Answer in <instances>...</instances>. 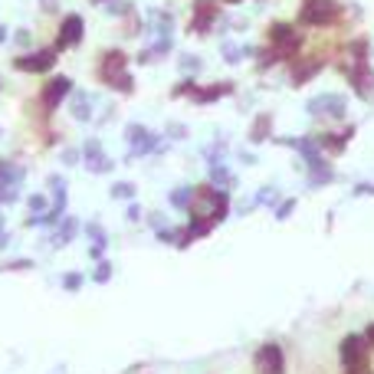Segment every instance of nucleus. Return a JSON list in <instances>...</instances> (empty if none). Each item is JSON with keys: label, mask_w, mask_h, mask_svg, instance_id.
I'll return each mask as SVG.
<instances>
[{"label": "nucleus", "mask_w": 374, "mask_h": 374, "mask_svg": "<svg viewBox=\"0 0 374 374\" xmlns=\"http://www.w3.org/2000/svg\"><path fill=\"white\" fill-rule=\"evenodd\" d=\"M96 75H99L102 86L112 89V92H122V96H132V92H135V75L128 73V56H125V50H118V46L99 53Z\"/></svg>", "instance_id": "f257e3e1"}, {"label": "nucleus", "mask_w": 374, "mask_h": 374, "mask_svg": "<svg viewBox=\"0 0 374 374\" xmlns=\"http://www.w3.org/2000/svg\"><path fill=\"white\" fill-rule=\"evenodd\" d=\"M302 46H305V39H302V33L292 24H283V20L269 24V30H266V50L276 56V62L296 60L302 53Z\"/></svg>", "instance_id": "f03ea898"}, {"label": "nucleus", "mask_w": 374, "mask_h": 374, "mask_svg": "<svg viewBox=\"0 0 374 374\" xmlns=\"http://www.w3.org/2000/svg\"><path fill=\"white\" fill-rule=\"evenodd\" d=\"M305 112L315 118V122H341L348 115V99L338 96V92H322L315 99L305 102Z\"/></svg>", "instance_id": "7ed1b4c3"}, {"label": "nucleus", "mask_w": 374, "mask_h": 374, "mask_svg": "<svg viewBox=\"0 0 374 374\" xmlns=\"http://www.w3.org/2000/svg\"><path fill=\"white\" fill-rule=\"evenodd\" d=\"M341 20V7L335 0H302L299 24L302 26H332Z\"/></svg>", "instance_id": "20e7f679"}, {"label": "nucleus", "mask_w": 374, "mask_h": 374, "mask_svg": "<svg viewBox=\"0 0 374 374\" xmlns=\"http://www.w3.org/2000/svg\"><path fill=\"white\" fill-rule=\"evenodd\" d=\"M125 141L132 145V158H148V154H161L168 145H161V138L141 122H132L125 128Z\"/></svg>", "instance_id": "39448f33"}, {"label": "nucleus", "mask_w": 374, "mask_h": 374, "mask_svg": "<svg viewBox=\"0 0 374 374\" xmlns=\"http://www.w3.org/2000/svg\"><path fill=\"white\" fill-rule=\"evenodd\" d=\"M82 39H86V20H82L79 13H66V17H62V24H60V30H56V46H53V50H56V53L75 50Z\"/></svg>", "instance_id": "423d86ee"}, {"label": "nucleus", "mask_w": 374, "mask_h": 374, "mask_svg": "<svg viewBox=\"0 0 374 374\" xmlns=\"http://www.w3.org/2000/svg\"><path fill=\"white\" fill-rule=\"evenodd\" d=\"M368 351H371V345H368V338H364V335H345V338H341V348H338V355H341L345 371L368 368Z\"/></svg>", "instance_id": "0eeeda50"}, {"label": "nucleus", "mask_w": 374, "mask_h": 374, "mask_svg": "<svg viewBox=\"0 0 374 374\" xmlns=\"http://www.w3.org/2000/svg\"><path fill=\"white\" fill-rule=\"evenodd\" d=\"M73 79L69 75H53L46 86L39 89V105H43V112L50 115V112H56L62 102L69 99V92H73Z\"/></svg>", "instance_id": "6e6552de"}, {"label": "nucleus", "mask_w": 374, "mask_h": 374, "mask_svg": "<svg viewBox=\"0 0 374 374\" xmlns=\"http://www.w3.org/2000/svg\"><path fill=\"white\" fill-rule=\"evenodd\" d=\"M348 82L355 89V96L364 102H374V69L368 60H351L348 62Z\"/></svg>", "instance_id": "1a4fd4ad"}, {"label": "nucleus", "mask_w": 374, "mask_h": 374, "mask_svg": "<svg viewBox=\"0 0 374 374\" xmlns=\"http://www.w3.org/2000/svg\"><path fill=\"white\" fill-rule=\"evenodd\" d=\"M253 364H256V374H286V355L276 341L260 345L253 355Z\"/></svg>", "instance_id": "9d476101"}, {"label": "nucleus", "mask_w": 374, "mask_h": 374, "mask_svg": "<svg viewBox=\"0 0 374 374\" xmlns=\"http://www.w3.org/2000/svg\"><path fill=\"white\" fill-rule=\"evenodd\" d=\"M217 17H220V7L213 3V0H194V17H190V24H187V33H211L213 24H217Z\"/></svg>", "instance_id": "9b49d317"}, {"label": "nucleus", "mask_w": 374, "mask_h": 374, "mask_svg": "<svg viewBox=\"0 0 374 374\" xmlns=\"http://www.w3.org/2000/svg\"><path fill=\"white\" fill-rule=\"evenodd\" d=\"M53 66H56V50H37V53H26V56H17L13 60V69L30 73V75L50 73Z\"/></svg>", "instance_id": "f8f14e48"}, {"label": "nucleus", "mask_w": 374, "mask_h": 374, "mask_svg": "<svg viewBox=\"0 0 374 374\" xmlns=\"http://www.w3.org/2000/svg\"><path fill=\"white\" fill-rule=\"evenodd\" d=\"M82 161H86V168L92 171V175H109L115 168V161L102 151V141L99 138H89V141H82Z\"/></svg>", "instance_id": "ddd939ff"}, {"label": "nucleus", "mask_w": 374, "mask_h": 374, "mask_svg": "<svg viewBox=\"0 0 374 374\" xmlns=\"http://www.w3.org/2000/svg\"><path fill=\"white\" fill-rule=\"evenodd\" d=\"M233 82H213V86H207V89H194L187 99L194 102V105H211V102H220L224 96H230L233 92Z\"/></svg>", "instance_id": "4468645a"}, {"label": "nucleus", "mask_w": 374, "mask_h": 374, "mask_svg": "<svg viewBox=\"0 0 374 374\" xmlns=\"http://www.w3.org/2000/svg\"><path fill=\"white\" fill-rule=\"evenodd\" d=\"M289 69H292L289 73V82L292 86H305L309 79H315V75L322 73V60H296Z\"/></svg>", "instance_id": "2eb2a0df"}, {"label": "nucleus", "mask_w": 374, "mask_h": 374, "mask_svg": "<svg viewBox=\"0 0 374 374\" xmlns=\"http://www.w3.org/2000/svg\"><path fill=\"white\" fill-rule=\"evenodd\" d=\"M305 168H309V171H305V184H309V187H325V184H332V181H335V171H332V164L325 161V158L305 164Z\"/></svg>", "instance_id": "dca6fc26"}, {"label": "nucleus", "mask_w": 374, "mask_h": 374, "mask_svg": "<svg viewBox=\"0 0 374 374\" xmlns=\"http://www.w3.org/2000/svg\"><path fill=\"white\" fill-rule=\"evenodd\" d=\"M75 233H79V220L62 213L60 224H56V230H53L50 243H53V247H66V243H73V240H75Z\"/></svg>", "instance_id": "f3484780"}, {"label": "nucleus", "mask_w": 374, "mask_h": 374, "mask_svg": "<svg viewBox=\"0 0 374 374\" xmlns=\"http://www.w3.org/2000/svg\"><path fill=\"white\" fill-rule=\"evenodd\" d=\"M69 112H73L75 122H89V118H92V96L73 89V92H69Z\"/></svg>", "instance_id": "a211bd4d"}, {"label": "nucleus", "mask_w": 374, "mask_h": 374, "mask_svg": "<svg viewBox=\"0 0 374 374\" xmlns=\"http://www.w3.org/2000/svg\"><path fill=\"white\" fill-rule=\"evenodd\" d=\"M269 135H273V115H266V112L256 115L253 125H249V141H253V145H262Z\"/></svg>", "instance_id": "6ab92c4d"}, {"label": "nucleus", "mask_w": 374, "mask_h": 374, "mask_svg": "<svg viewBox=\"0 0 374 374\" xmlns=\"http://www.w3.org/2000/svg\"><path fill=\"white\" fill-rule=\"evenodd\" d=\"M211 184L213 187H224V190H230V187L237 184V177H233V171L226 168L224 161H217V164H211Z\"/></svg>", "instance_id": "aec40b11"}, {"label": "nucleus", "mask_w": 374, "mask_h": 374, "mask_svg": "<svg viewBox=\"0 0 374 374\" xmlns=\"http://www.w3.org/2000/svg\"><path fill=\"white\" fill-rule=\"evenodd\" d=\"M190 200H194V187H175V190L168 194V204H171L175 211H190Z\"/></svg>", "instance_id": "412c9836"}, {"label": "nucleus", "mask_w": 374, "mask_h": 374, "mask_svg": "<svg viewBox=\"0 0 374 374\" xmlns=\"http://www.w3.org/2000/svg\"><path fill=\"white\" fill-rule=\"evenodd\" d=\"M135 194H138V187L132 181H115L109 187V197H115V200H135Z\"/></svg>", "instance_id": "4be33fe9"}, {"label": "nucleus", "mask_w": 374, "mask_h": 374, "mask_svg": "<svg viewBox=\"0 0 374 374\" xmlns=\"http://www.w3.org/2000/svg\"><path fill=\"white\" fill-rule=\"evenodd\" d=\"M86 237H89V247H109V237H105V230L99 224H86Z\"/></svg>", "instance_id": "5701e85b"}, {"label": "nucleus", "mask_w": 374, "mask_h": 374, "mask_svg": "<svg viewBox=\"0 0 374 374\" xmlns=\"http://www.w3.org/2000/svg\"><path fill=\"white\" fill-rule=\"evenodd\" d=\"M177 62H181V73H187V75H197L204 69V60L200 56H190V53H184Z\"/></svg>", "instance_id": "b1692460"}, {"label": "nucleus", "mask_w": 374, "mask_h": 374, "mask_svg": "<svg viewBox=\"0 0 374 374\" xmlns=\"http://www.w3.org/2000/svg\"><path fill=\"white\" fill-rule=\"evenodd\" d=\"M109 279H112V262H109V260H99V262H96V273H92V283L105 286Z\"/></svg>", "instance_id": "393cba45"}, {"label": "nucleus", "mask_w": 374, "mask_h": 374, "mask_svg": "<svg viewBox=\"0 0 374 374\" xmlns=\"http://www.w3.org/2000/svg\"><path fill=\"white\" fill-rule=\"evenodd\" d=\"M105 13H109V17H128V13H132V3H128V0H109Z\"/></svg>", "instance_id": "a878e982"}, {"label": "nucleus", "mask_w": 374, "mask_h": 374, "mask_svg": "<svg viewBox=\"0 0 374 374\" xmlns=\"http://www.w3.org/2000/svg\"><path fill=\"white\" fill-rule=\"evenodd\" d=\"M62 289L66 292H79L82 289V273H66L62 276Z\"/></svg>", "instance_id": "bb28decb"}, {"label": "nucleus", "mask_w": 374, "mask_h": 374, "mask_svg": "<svg viewBox=\"0 0 374 374\" xmlns=\"http://www.w3.org/2000/svg\"><path fill=\"white\" fill-rule=\"evenodd\" d=\"M220 53H224V60H226V62H233V66H237V62L243 60V53H240L237 46L230 43V39H224V46H220Z\"/></svg>", "instance_id": "cd10ccee"}, {"label": "nucleus", "mask_w": 374, "mask_h": 374, "mask_svg": "<svg viewBox=\"0 0 374 374\" xmlns=\"http://www.w3.org/2000/svg\"><path fill=\"white\" fill-rule=\"evenodd\" d=\"M273 211H276V220H286L289 213L296 211V197H286L283 204H279V207H273Z\"/></svg>", "instance_id": "c85d7f7f"}, {"label": "nucleus", "mask_w": 374, "mask_h": 374, "mask_svg": "<svg viewBox=\"0 0 374 374\" xmlns=\"http://www.w3.org/2000/svg\"><path fill=\"white\" fill-rule=\"evenodd\" d=\"M60 161L62 164H79V161H82V151H79V148H62L60 151Z\"/></svg>", "instance_id": "c756f323"}, {"label": "nucleus", "mask_w": 374, "mask_h": 374, "mask_svg": "<svg viewBox=\"0 0 374 374\" xmlns=\"http://www.w3.org/2000/svg\"><path fill=\"white\" fill-rule=\"evenodd\" d=\"M26 204H30V211H33V213H43L46 207H50V200L43 197V194H33V197L26 200Z\"/></svg>", "instance_id": "7c9ffc66"}, {"label": "nucleus", "mask_w": 374, "mask_h": 374, "mask_svg": "<svg viewBox=\"0 0 374 374\" xmlns=\"http://www.w3.org/2000/svg\"><path fill=\"white\" fill-rule=\"evenodd\" d=\"M13 43L17 46H33V33L30 30H13Z\"/></svg>", "instance_id": "2f4dec72"}, {"label": "nucleus", "mask_w": 374, "mask_h": 374, "mask_svg": "<svg viewBox=\"0 0 374 374\" xmlns=\"http://www.w3.org/2000/svg\"><path fill=\"white\" fill-rule=\"evenodd\" d=\"M168 138L171 141H181V138H187V128L184 125H168Z\"/></svg>", "instance_id": "473e14b6"}, {"label": "nucleus", "mask_w": 374, "mask_h": 374, "mask_svg": "<svg viewBox=\"0 0 374 374\" xmlns=\"http://www.w3.org/2000/svg\"><path fill=\"white\" fill-rule=\"evenodd\" d=\"M164 224H168V220H164V213H148V226H151V230H161Z\"/></svg>", "instance_id": "72a5a7b5"}, {"label": "nucleus", "mask_w": 374, "mask_h": 374, "mask_svg": "<svg viewBox=\"0 0 374 374\" xmlns=\"http://www.w3.org/2000/svg\"><path fill=\"white\" fill-rule=\"evenodd\" d=\"M39 7H43V10H50V17L60 13V3H56V0H39Z\"/></svg>", "instance_id": "f704fd0d"}, {"label": "nucleus", "mask_w": 374, "mask_h": 374, "mask_svg": "<svg viewBox=\"0 0 374 374\" xmlns=\"http://www.w3.org/2000/svg\"><path fill=\"white\" fill-rule=\"evenodd\" d=\"M138 217H141V207H138V204H132V207H128V220H138Z\"/></svg>", "instance_id": "c9c22d12"}, {"label": "nucleus", "mask_w": 374, "mask_h": 374, "mask_svg": "<svg viewBox=\"0 0 374 374\" xmlns=\"http://www.w3.org/2000/svg\"><path fill=\"white\" fill-rule=\"evenodd\" d=\"M240 161H247V164H253V161H256V154H253V151H240Z\"/></svg>", "instance_id": "e433bc0d"}, {"label": "nucleus", "mask_w": 374, "mask_h": 374, "mask_svg": "<svg viewBox=\"0 0 374 374\" xmlns=\"http://www.w3.org/2000/svg\"><path fill=\"white\" fill-rule=\"evenodd\" d=\"M364 338H368V345L374 348V325H368V332H364Z\"/></svg>", "instance_id": "4c0bfd02"}, {"label": "nucleus", "mask_w": 374, "mask_h": 374, "mask_svg": "<svg viewBox=\"0 0 374 374\" xmlns=\"http://www.w3.org/2000/svg\"><path fill=\"white\" fill-rule=\"evenodd\" d=\"M0 43H7V26H0Z\"/></svg>", "instance_id": "58836bf2"}, {"label": "nucleus", "mask_w": 374, "mask_h": 374, "mask_svg": "<svg viewBox=\"0 0 374 374\" xmlns=\"http://www.w3.org/2000/svg\"><path fill=\"white\" fill-rule=\"evenodd\" d=\"M92 3H105V0H92Z\"/></svg>", "instance_id": "ea45409f"}]
</instances>
